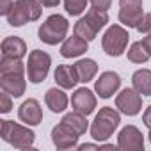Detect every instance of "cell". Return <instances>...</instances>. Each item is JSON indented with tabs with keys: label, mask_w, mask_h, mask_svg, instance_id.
<instances>
[{
	"label": "cell",
	"mask_w": 151,
	"mask_h": 151,
	"mask_svg": "<svg viewBox=\"0 0 151 151\" xmlns=\"http://www.w3.org/2000/svg\"><path fill=\"white\" fill-rule=\"evenodd\" d=\"M2 130H0V135L2 139L11 144L13 147L16 149H29L34 146V140H36V133L29 128V126H22L14 121H9V119H2Z\"/></svg>",
	"instance_id": "obj_1"
},
{
	"label": "cell",
	"mask_w": 151,
	"mask_h": 151,
	"mask_svg": "<svg viewBox=\"0 0 151 151\" xmlns=\"http://www.w3.org/2000/svg\"><path fill=\"white\" fill-rule=\"evenodd\" d=\"M119 123H121L119 112L112 107H103V109H100V112L96 114V117L91 124V137L94 140L103 142L112 137V133L119 126Z\"/></svg>",
	"instance_id": "obj_2"
},
{
	"label": "cell",
	"mask_w": 151,
	"mask_h": 151,
	"mask_svg": "<svg viewBox=\"0 0 151 151\" xmlns=\"http://www.w3.org/2000/svg\"><path fill=\"white\" fill-rule=\"evenodd\" d=\"M41 2L39 0H16L11 13L6 16L11 27H23L29 22H36L41 16Z\"/></svg>",
	"instance_id": "obj_3"
},
{
	"label": "cell",
	"mask_w": 151,
	"mask_h": 151,
	"mask_svg": "<svg viewBox=\"0 0 151 151\" xmlns=\"http://www.w3.org/2000/svg\"><path fill=\"white\" fill-rule=\"evenodd\" d=\"M68 29H69V23L62 14H52L45 20V23H41V27L37 30V36L43 43L53 46V45L62 43L66 39Z\"/></svg>",
	"instance_id": "obj_4"
},
{
	"label": "cell",
	"mask_w": 151,
	"mask_h": 151,
	"mask_svg": "<svg viewBox=\"0 0 151 151\" xmlns=\"http://www.w3.org/2000/svg\"><path fill=\"white\" fill-rule=\"evenodd\" d=\"M128 30L121 25H112L107 29V32L103 34L101 37V46H103V52L110 57H119L126 52V46H128Z\"/></svg>",
	"instance_id": "obj_5"
},
{
	"label": "cell",
	"mask_w": 151,
	"mask_h": 151,
	"mask_svg": "<svg viewBox=\"0 0 151 151\" xmlns=\"http://www.w3.org/2000/svg\"><path fill=\"white\" fill-rule=\"evenodd\" d=\"M50 66H52V57L46 52L32 50L29 53V60H27V77H29V82H32V84L45 82V78L48 77Z\"/></svg>",
	"instance_id": "obj_6"
},
{
	"label": "cell",
	"mask_w": 151,
	"mask_h": 151,
	"mask_svg": "<svg viewBox=\"0 0 151 151\" xmlns=\"http://www.w3.org/2000/svg\"><path fill=\"white\" fill-rule=\"evenodd\" d=\"M78 133L75 132L69 124L59 123L57 126L52 128V142L57 149H71V147H78Z\"/></svg>",
	"instance_id": "obj_7"
},
{
	"label": "cell",
	"mask_w": 151,
	"mask_h": 151,
	"mask_svg": "<svg viewBox=\"0 0 151 151\" xmlns=\"http://www.w3.org/2000/svg\"><path fill=\"white\" fill-rule=\"evenodd\" d=\"M116 107L126 116H137L142 109V94H139L135 89L126 87L116 96Z\"/></svg>",
	"instance_id": "obj_8"
},
{
	"label": "cell",
	"mask_w": 151,
	"mask_h": 151,
	"mask_svg": "<svg viewBox=\"0 0 151 151\" xmlns=\"http://www.w3.org/2000/svg\"><path fill=\"white\" fill-rule=\"evenodd\" d=\"M117 146L123 151H140V149H144V135L137 126L128 124L119 132Z\"/></svg>",
	"instance_id": "obj_9"
},
{
	"label": "cell",
	"mask_w": 151,
	"mask_h": 151,
	"mask_svg": "<svg viewBox=\"0 0 151 151\" xmlns=\"http://www.w3.org/2000/svg\"><path fill=\"white\" fill-rule=\"evenodd\" d=\"M121 87V77L116 71H105L100 75V78L94 84V91L100 98H110L117 93V89Z\"/></svg>",
	"instance_id": "obj_10"
},
{
	"label": "cell",
	"mask_w": 151,
	"mask_h": 151,
	"mask_svg": "<svg viewBox=\"0 0 151 151\" xmlns=\"http://www.w3.org/2000/svg\"><path fill=\"white\" fill-rule=\"evenodd\" d=\"M71 105H73L75 110H78V112L89 116V114H93L94 109H96V96H94V93H93L91 89L80 87V89H77V91L73 93V96H71Z\"/></svg>",
	"instance_id": "obj_11"
},
{
	"label": "cell",
	"mask_w": 151,
	"mask_h": 151,
	"mask_svg": "<svg viewBox=\"0 0 151 151\" xmlns=\"http://www.w3.org/2000/svg\"><path fill=\"white\" fill-rule=\"evenodd\" d=\"M18 117H20V121H23V123L29 124V126L39 124V123L43 121V110H41L39 101L34 100V98L25 100V101L20 105V109H18Z\"/></svg>",
	"instance_id": "obj_12"
},
{
	"label": "cell",
	"mask_w": 151,
	"mask_h": 151,
	"mask_svg": "<svg viewBox=\"0 0 151 151\" xmlns=\"http://www.w3.org/2000/svg\"><path fill=\"white\" fill-rule=\"evenodd\" d=\"M0 87H2V91L9 93L13 98H20L22 94H25V87H27L23 73L0 75Z\"/></svg>",
	"instance_id": "obj_13"
},
{
	"label": "cell",
	"mask_w": 151,
	"mask_h": 151,
	"mask_svg": "<svg viewBox=\"0 0 151 151\" xmlns=\"http://www.w3.org/2000/svg\"><path fill=\"white\" fill-rule=\"evenodd\" d=\"M53 78H55L57 86L62 87V89H73L80 82L78 73H77V69H75V64L73 66H68V64L57 66V69L53 73Z\"/></svg>",
	"instance_id": "obj_14"
},
{
	"label": "cell",
	"mask_w": 151,
	"mask_h": 151,
	"mask_svg": "<svg viewBox=\"0 0 151 151\" xmlns=\"http://www.w3.org/2000/svg\"><path fill=\"white\" fill-rule=\"evenodd\" d=\"M89 48V41L82 39L80 36H71V37H66L62 41V46H60V55L66 57V59H73V57H80L82 53H86Z\"/></svg>",
	"instance_id": "obj_15"
},
{
	"label": "cell",
	"mask_w": 151,
	"mask_h": 151,
	"mask_svg": "<svg viewBox=\"0 0 151 151\" xmlns=\"http://www.w3.org/2000/svg\"><path fill=\"white\" fill-rule=\"evenodd\" d=\"M45 103H46V107H48L52 112L59 114V112H64V110L68 109L69 100H68V94L64 93L62 87H60V89L52 87V89H48L46 94H45Z\"/></svg>",
	"instance_id": "obj_16"
},
{
	"label": "cell",
	"mask_w": 151,
	"mask_h": 151,
	"mask_svg": "<svg viewBox=\"0 0 151 151\" xmlns=\"http://www.w3.org/2000/svg\"><path fill=\"white\" fill-rule=\"evenodd\" d=\"M2 55L4 57H16V59H23L27 55V45L22 37L18 36H9L2 41Z\"/></svg>",
	"instance_id": "obj_17"
},
{
	"label": "cell",
	"mask_w": 151,
	"mask_h": 151,
	"mask_svg": "<svg viewBox=\"0 0 151 151\" xmlns=\"http://www.w3.org/2000/svg\"><path fill=\"white\" fill-rule=\"evenodd\" d=\"M133 89L142 96H151V69H137L132 77Z\"/></svg>",
	"instance_id": "obj_18"
},
{
	"label": "cell",
	"mask_w": 151,
	"mask_h": 151,
	"mask_svg": "<svg viewBox=\"0 0 151 151\" xmlns=\"http://www.w3.org/2000/svg\"><path fill=\"white\" fill-rule=\"evenodd\" d=\"M75 69H77V73H78L80 82L87 84V82H91V80L96 77V73H98V64H96V60H93V59H80V60L75 62Z\"/></svg>",
	"instance_id": "obj_19"
},
{
	"label": "cell",
	"mask_w": 151,
	"mask_h": 151,
	"mask_svg": "<svg viewBox=\"0 0 151 151\" xmlns=\"http://www.w3.org/2000/svg\"><path fill=\"white\" fill-rule=\"evenodd\" d=\"M142 16H144L142 7H121L119 9V22L126 25L128 29H137Z\"/></svg>",
	"instance_id": "obj_20"
},
{
	"label": "cell",
	"mask_w": 151,
	"mask_h": 151,
	"mask_svg": "<svg viewBox=\"0 0 151 151\" xmlns=\"http://www.w3.org/2000/svg\"><path fill=\"white\" fill-rule=\"evenodd\" d=\"M62 123L69 124V126H71L75 132H77L78 135H84V133L87 132V128H89L87 116H86V114H82V112H78V110H73V112L66 114V116L62 117Z\"/></svg>",
	"instance_id": "obj_21"
},
{
	"label": "cell",
	"mask_w": 151,
	"mask_h": 151,
	"mask_svg": "<svg viewBox=\"0 0 151 151\" xmlns=\"http://www.w3.org/2000/svg\"><path fill=\"white\" fill-rule=\"evenodd\" d=\"M73 30H75V34L77 36H80L82 39H86V41H93V39H96V36H98V29L84 16V18H80L77 23H75V27H73Z\"/></svg>",
	"instance_id": "obj_22"
},
{
	"label": "cell",
	"mask_w": 151,
	"mask_h": 151,
	"mask_svg": "<svg viewBox=\"0 0 151 151\" xmlns=\"http://www.w3.org/2000/svg\"><path fill=\"white\" fill-rule=\"evenodd\" d=\"M27 64L22 62V59L16 57H4L0 60V75H9V73H25Z\"/></svg>",
	"instance_id": "obj_23"
},
{
	"label": "cell",
	"mask_w": 151,
	"mask_h": 151,
	"mask_svg": "<svg viewBox=\"0 0 151 151\" xmlns=\"http://www.w3.org/2000/svg\"><path fill=\"white\" fill-rule=\"evenodd\" d=\"M126 55H128V60L133 62V64H144V62H147V59H149V53L146 52L142 41L133 43V45L128 48Z\"/></svg>",
	"instance_id": "obj_24"
},
{
	"label": "cell",
	"mask_w": 151,
	"mask_h": 151,
	"mask_svg": "<svg viewBox=\"0 0 151 151\" xmlns=\"http://www.w3.org/2000/svg\"><path fill=\"white\" fill-rule=\"evenodd\" d=\"M86 18H87L98 30H101V29L109 23V14H107V11H100V9H94V7L87 11Z\"/></svg>",
	"instance_id": "obj_25"
},
{
	"label": "cell",
	"mask_w": 151,
	"mask_h": 151,
	"mask_svg": "<svg viewBox=\"0 0 151 151\" xmlns=\"http://www.w3.org/2000/svg\"><path fill=\"white\" fill-rule=\"evenodd\" d=\"M89 4V0H64V9L71 16H80Z\"/></svg>",
	"instance_id": "obj_26"
},
{
	"label": "cell",
	"mask_w": 151,
	"mask_h": 151,
	"mask_svg": "<svg viewBox=\"0 0 151 151\" xmlns=\"http://www.w3.org/2000/svg\"><path fill=\"white\" fill-rule=\"evenodd\" d=\"M11 98H13V96H11L9 93L2 91V96H0V112H2V114L11 112V109H13V100H11Z\"/></svg>",
	"instance_id": "obj_27"
},
{
	"label": "cell",
	"mask_w": 151,
	"mask_h": 151,
	"mask_svg": "<svg viewBox=\"0 0 151 151\" xmlns=\"http://www.w3.org/2000/svg\"><path fill=\"white\" fill-rule=\"evenodd\" d=\"M137 30L140 34H151V13H146L140 20V23L137 25Z\"/></svg>",
	"instance_id": "obj_28"
},
{
	"label": "cell",
	"mask_w": 151,
	"mask_h": 151,
	"mask_svg": "<svg viewBox=\"0 0 151 151\" xmlns=\"http://www.w3.org/2000/svg\"><path fill=\"white\" fill-rule=\"evenodd\" d=\"M89 4H91V7H94V9L109 11V9H110V4H112V0H89Z\"/></svg>",
	"instance_id": "obj_29"
},
{
	"label": "cell",
	"mask_w": 151,
	"mask_h": 151,
	"mask_svg": "<svg viewBox=\"0 0 151 151\" xmlns=\"http://www.w3.org/2000/svg\"><path fill=\"white\" fill-rule=\"evenodd\" d=\"M13 6H14V0H0V14L7 16L11 13Z\"/></svg>",
	"instance_id": "obj_30"
},
{
	"label": "cell",
	"mask_w": 151,
	"mask_h": 151,
	"mask_svg": "<svg viewBox=\"0 0 151 151\" xmlns=\"http://www.w3.org/2000/svg\"><path fill=\"white\" fill-rule=\"evenodd\" d=\"M121 7H142V0H119Z\"/></svg>",
	"instance_id": "obj_31"
},
{
	"label": "cell",
	"mask_w": 151,
	"mask_h": 151,
	"mask_svg": "<svg viewBox=\"0 0 151 151\" xmlns=\"http://www.w3.org/2000/svg\"><path fill=\"white\" fill-rule=\"evenodd\" d=\"M142 123H144L147 128H151V105L144 110V114H142Z\"/></svg>",
	"instance_id": "obj_32"
},
{
	"label": "cell",
	"mask_w": 151,
	"mask_h": 151,
	"mask_svg": "<svg viewBox=\"0 0 151 151\" xmlns=\"http://www.w3.org/2000/svg\"><path fill=\"white\" fill-rule=\"evenodd\" d=\"M142 45H144L146 52H147V53H149V57H151V34H146V36L142 37Z\"/></svg>",
	"instance_id": "obj_33"
},
{
	"label": "cell",
	"mask_w": 151,
	"mask_h": 151,
	"mask_svg": "<svg viewBox=\"0 0 151 151\" xmlns=\"http://www.w3.org/2000/svg\"><path fill=\"white\" fill-rule=\"evenodd\" d=\"M43 7H57L60 4V0H39Z\"/></svg>",
	"instance_id": "obj_34"
},
{
	"label": "cell",
	"mask_w": 151,
	"mask_h": 151,
	"mask_svg": "<svg viewBox=\"0 0 151 151\" xmlns=\"http://www.w3.org/2000/svg\"><path fill=\"white\" fill-rule=\"evenodd\" d=\"M78 149L80 151H86V149H100V146L98 144H80Z\"/></svg>",
	"instance_id": "obj_35"
},
{
	"label": "cell",
	"mask_w": 151,
	"mask_h": 151,
	"mask_svg": "<svg viewBox=\"0 0 151 151\" xmlns=\"http://www.w3.org/2000/svg\"><path fill=\"white\" fill-rule=\"evenodd\" d=\"M117 147H119V146H114V144H103V146H100V149H114V151H116Z\"/></svg>",
	"instance_id": "obj_36"
},
{
	"label": "cell",
	"mask_w": 151,
	"mask_h": 151,
	"mask_svg": "<svg viewBox=\"0 0 151 151\" xmlns=\"http://www.w3.org/2000/svg\"><path fill=\"white\" fill-rule=\"evenodd\" d=\"M147 137H149V142H151V128H149V135Z\"/></svg>",
	"instance_id": "obj_37"
}]
</instances>
